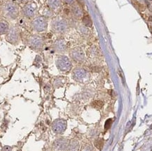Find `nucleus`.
Segmentation results:
<instances>
[{"label":"nucleus","mask_w":152,"mask_h":151,"mask_svg":"<svg viewBox=\"0 0 152 151\" xmlns=\"http://www.w3.org/2000/svg\"><path fill=\"white\" fill-rule=\"evenodd\" d=\"M56 65L58 68L62 72H67L72 68V63L67 57L59 56L56 60Z\"/></svg>","instance_id":"nucleus-1"},{"label":"nucleus","mask_w":152,"mask_h":151,"mask_svg":"<svg viewBox=\"0 0 152 151\" xmlns=\"http://www.w3.org/2000/svg\"><path fill=\"white\" fill-rule=\"evenodd\" d=\"M32 27L38 32L45 31L48 27L47 20L44 17H38L32 21Z\"/></svg>","instance_id":"nucleus-2"},{"label":"nucleus","mask_w":152,"mask_h":151,"mask_svg":"<svg viewBox=\"0 0 152 151\" xmlns=\"http://www.w3.org/2000/svg\"><path fill=\"white\" fill-rule=\"evenodd\" d=\"M52 29L57 32H64L68 27L66 20L63 18H56L51 23Z\"/></svg>","instance_id":"nucleus-3"},{"label":"nucleus","mask_w":152,"mask_h":151,"mask_svg":"<svg viewBox=\"0 0 152 151\" xmlns=\"http://www.w3.org/2000/svg\"><path fill=\"white\" fill-rule=\"evenodd\" d=\"M6 39L9 43L12 44H16L19 41V32L18 29L15 27L9 28V30L7 32Z\"/></svg>","instance_id":"nucleus-4"},{"label":"nucleus","mask_w":152,"mask_h":151,"mask_svg":"<svg viewBox=\"0 0 152 151\" xmlns=\"http://www.w3.org/2000/svg\"><path fill=\"white\" fill-rule=\"evenodd\" d=\"M67 128V122L63 119H58L53 122L52 129L56 134L63 133Z\"/></svg>","instance_id":"nucleus-5"},{"label":"nucleus","mask_w":152,"mask_h":151,"mask_svg":"<svg viewBox=\"0 0 152 151\" xmlns=\"http://www.w3.org/2000/svg\"><path fill=\"white\" fill-rule=\"evenodd\" d=\"M6 16L11 18H16L18 15V8L14 4H7L4 8Z\"/></svg>","instance_id":"nucleus-6"},{"label":"nucleus","mask_w":152,"mask_h":151,"mask_svg":"<svg viewBox=\"0 0 152 151\" xmlns=\"http://www.w3.org/2000/svg\"><path fill=\"white\" fill-rule=\"evenodd\" d=\"M29 44H30V47H32V48H34L35 50H39V49H41L42 48L44 41H43V39L41 36L34 35L30 38Z\"/></svg>","instance_id":"nucleus-7"},{"label":"nucleus","mask_w":152,"mask_h":151,"mask_svg":"<svg viewBox=\"0 0 152 151\" xmlns=\"http://www.w3.org/2000/svg\"><path fill=\"white\" fill-rule=\"evenodd\" d=\"M36 5L34 3L27 4L24 8H23V13L25 16L28 18H32L35 16L36 13Z\"/></svg>","instance_id":"nucleus-8"},{"label":"nucleus","mask_w":152,"mask_h":151,"mask_svg":"<svg viewBox=\"0 0 152 151\" xmlns=\"http://www.w3.org/2000/svg\"><path fill=\"white\" fill-rule=\"evenodd\" d=\"M71 57L73 60L78 62H81L84 60V51L81 49L80 48H74L71 51Z\"/></svg>","instance_id":"nucleus-9"},{"label":"nucleus","mask_w":152,"mask_h":151,"mask_svg":"<svg viewBox=\"0 0 152 151\" xmlns=\"http://www.w3.org/2000/svg\"><path fill=\"white\" fill-rule=\"evenodd\" d=\"M73 74H74V78L79 81H83L87 77L86 71L84 69H81V68H77L76 69H74V72H73Z\"/></svg>","instance_id":"nucleus-10"},{"label":"nucleus","mask_w":152,"mask_h":151,"mask_svg":"<svg viewBox=\"0 0 152 151\" xmlns=\"http://www.w3.org/2000/svg\"><path fill=\"white\" fill-rule=\"evenodd\" d=\"M54 48L57 51L63 52L64 50H65V48H66L65 41L62 39L58 40L54 44Z\"/></svg>","instance_id":"nucleus-11"},{"label":"nucleus","mask_w":152,"mask_h":151,"mask_svg":"<svg viewBox=\"0 0 152 151\" xmlns=\"http://www.w3.org/2000/svg\"><path fill=\"white\" fill-rule=\"evenodd\" d=\"M9 30V25L5 20H0V34H7Z\"/></svg>","instance_id":"nucleus-12"},{"label":"nucleus","mask_w":152,"mask_h":151,"mask_svg":"<svg viewBox=\"0 0 152 151\" xmlns=\"http://www.w3.org/2000/svg\"><path fill=\"white\" fill-rule=\"evenodd\" d=\"M48 4L53 9H57L60 6V0H48Z\"/></svg>","instance_id":"nucleus-13"},{"label":"nucleus","mask_w":152,"mask_h":151,"mask_svg":"<svg viewBox=\"0 0 152 151\" xmlns=\"http://www.w3.org/2000/svg\"><path fill=\"white\" fill-rule=\"evenodd\" d=\"M66 145V140L64 139H59L55 142V146L58 148H62Z\"/></svg>","instance_id":"nucleus-14"},{"label":"nucleus","mask_w":152,"mask_h":151,"mask_svg":"<svg viewBox=\"0 0 152 151\" xmlns=\"http://www.w3.org/2000/svg\"><path fill=\"white\" fill-rule=\"evenodd\" d=\"M83 23L86 27H92V23L91 21V19L90 18V17L88 16H85L83 18Z\"/></svg>","instance_id":"nucleus-15"},{"label":"nucleus","mask_w":152,"mask_h":151,"mask_svg":"<svg viewBox=\"0 0 152 151\" xmlns=\"http://www.w3.org/2000/svg\"><path fill=\"white\" fill-rule=\"evenodd\" d=\"M132 4H133V5L136 7L139 11H144V6L143 5V4H140V2H138L137 1H136V0H132Z\"/></svg>","instance_id":"nucleus-16"},{"label":"nucleus","mask_w":152,"mask_h":151,"mask_svg":"<svg viewBox=\"0 0 152 151\" xmlns=\"http://www.w3.org/2000/svg\"><path fill=\"white\" fill-rule=\"evenodd\" d=\"M104 103L101 101H94L92 103V106L97 109H100L103 106Z\"/></svg>","instance_id":"nucleus-17"},{"label":"nucleus","mask_w":152,"mask_h":151,"mask_svg":"<svg viewBox=\"0 0 152 151\" xmlns=\"http://www.w3.org/2000/svg\"><path fill=\"white\" fill-rule=\"evenodd\" d=\"M73 13L74 14V16H76L77 18H81L83 16V13L80 8L79 7H74L73 8Z\"/></svg>","instance_id":"nucleus-18"},{"label":"nucleus","mask_w":152,"mask_h":151,"mask_svg":"<svg viewBox=\"0 0 152 151\" xmlns=\"http://www.w3.org/2000/svg\"><path fill=\"white\" fill-rule=\"evenodd\" d=\"M103 145H104V141L102 139L97 140L95 142V146L100 151L102 150V148L103 147Z\"/></svg>","instance_id":"nucleus-19"},{"label":"nucleus","mask_w":152,"mask_h":151,"mask_svg":"<svg viewBox=\"0 0 152 151\" xmlns=\"http://www.w3.org/2000/svg\"><path fill=\"white\" fill-rule=\"evenodd\" d=\"M112 123V119L107 120L106 121V123H105V125H104V128H105V129H108L110 127V126H111Z\"/></svg>","instance_id":"nucleus-20"},{"label":"nucleus","mask_w":152,"mask_h":151,"mask_svg":"<svg viewBox=\"0 0 152 151\" xmlns=\"http://www.w3.org/2000/svg\"><path fill=\"white\" fill-rule=\"evenodd\" d=\"M64 1H65V2L67 3V4H72V3L74 1V0H64Z\"/></svg>","instance_id":"nucleus-21"},{"label":"nucleus","mask_w":152,"mask_h":151,"mask_svg":"<svg viewBox=\"0 0 152 151\" xmlns=\"http://www.w3.org/2000/svg\"><path fill=\"white\" fill-rule=\"evenodd\" d=\"M22 1H25V0H22Z\"/></svg>","instance_id":"nucleus-22"},{"label":"nucleus","mask_w":152,"mask_h":151,"mask_svg":"<svg viewBox=\"0 0 152 151\" xmlns=\"http://www.w3.org/2000/svg\"><path fill=\"white\" fill-rule=\"evenodd\" d=\"M150 1H152V0H150Z\"/></svg>","instance_id":"nucleus-23"}]
</instances>
